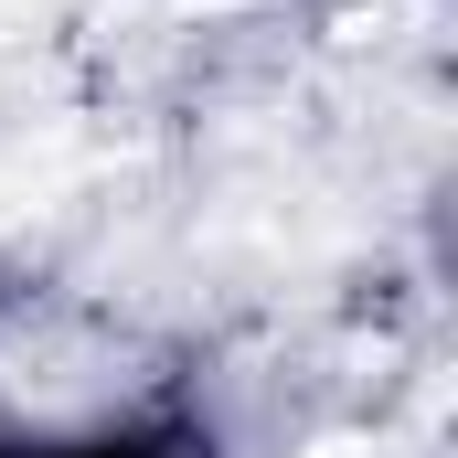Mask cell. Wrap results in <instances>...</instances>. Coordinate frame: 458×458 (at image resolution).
Returning a JSON list of instances; mask_svg holds the SVG:
<instances>
[{"instance_id":"1","label":"cell","mask_w":458,"mask_h":458,"mask_svg":"<svg viewBox=\"0 0 458 458\" xmlns=\"http://www.w3.org/2000/svg\"><path fill=\"white\" fill-rule=\"evenodd\" d=\"M299 458H384L373 437H320V448H299Z\"/></svg>"}]
</instances>
